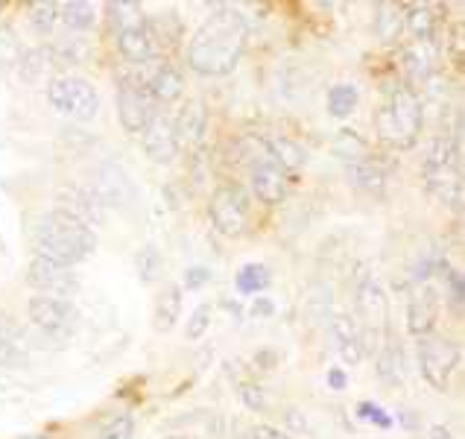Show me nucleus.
Returning <instances> with one entry per match:
<instances>
[{"label": "nucleus", "mask_w": 465, "mask_h": 439, "mask_svg": "<svg viewBox=\"0 0 465 439\" xmlns=\"http://www.w3.org/2000/svg\"><path fill=\"white\" fill-rule=\"evenodd\" d=\"M357 416L371 422V424H378L381 431H390L392 428V416L381 404H375V402H361V404H357Z\"/></svg>", "instance_id": "nucleus-40"}, {"label": "nucleus", "mask_w": 465, "mask_h": 439, "mask_svg": "<svg viewBox=\"0 0 465 439\" xmlns=\"http://www.w3.org/2000/svg\"><path fill=\"white\" fill-rule=\"evenodd\" d=\"M249 185L263 205H278L284 203L287 188H290V173L275 162V158H263L249 167Z\"/></svg>", "instance_id": "nucleus-14"}, {"label": "nucleus", "mask_w": 465, "mask_h": 439, "mask_svg": "<svg viewBox=\"0 0 465 439\" xmlns=\"http://www.w3.org/2000/svg\"><path fill=\"white\" fill-rule=\"evenodd\" d=\"M460 366V345L442 334H424L419 337V369L421 378L430 384L433 390H448L450 378Z\"/></svg>", "instance_id": "nucleus-9"}, {"label": "nucleus", "mask_w": 465, "mask_h": 439, "mask_svg": "<svg viewBox=\"0 0 465 439\" xmlns=\"http://www.w3.org/2000/svg\"><path fill=\"white\" fill-rule=\"evenodd\" d=\"M331 146H334V153L342 158L345 165H357V162H366L369 158V146L354 129H340Z\"/></svg>", "instance_id": "nucleus-29"}, {"label": "nucleus", "mask_w": 465, "mask_h": 439, "mask_svg": "<svg viewBox=\"0 0 465 439\" xmlns=\"http://www.w3.org/2000/svg\"><path fill=\"white\" fill-rule=\"evenodd\" d=\"M109 15L114 21V35H117V50L124 53V59L132 65H147L153 59V38L147 15L141 12L138 4H109Z\"/></svg>", "instance_id": "nucleus-6"}, {"label": "nucleus", "mask_w": 465, "mask_h": 439, "mask_svg": "<svg viewBox=\"0 0 465 439\" xmlns=\"http://www.w3.org/2000/svg\"><path fill=\"white\" fill-rule=\"evenodd\" d=\"M56 211H64L74 220L85 223L88 229L94 223L105 220V208L97 199V194L91 188H79V185H64V188L56 191Z\"/></svg>", "instance_id": "nucleus-16"}, {"label": "nucleus", "mask_w": 465, "mask_h": 439, "mask_svg": "<svg viewBox=\"0 0 465 439\" xmlns=\"http://www.w3.org/2000/svg\"><path fill=\"white\" fill-rule=\"evenodd\" d=\"M357 100H361V95H357V88L351 83L331 85V91H328V112L334 115V117H349L357 109Z\"/></svg>", "instance_id": "nucleus-33"}, {"label": "nucleus", "mask_w": 465, "mask_h": 439, "mask_svg": "<svg viewBox=\"0 0 465 439\" xmlns=\"http://www.w3.org/2000/svg\"><path fill=\"white\" fill-rule=\"evenodd\" d=\"M375 354H378V364H375L378 378L387 384V387H398V384L404 381V354H401V349H398L395 343H383Z\"/></svg>", "instance_id": "nucleus-27"}, {"label": "nucleus", "mask_w": 465, "mask_h": 439, "mask_svg": "<svg viewBox=\"0 0 465 439\" xmlns=\"http://www.w3.org/2000/svg\"><path fill=\"white\" fill-rule=\"evenodd\" d=\"M328 387L334 393H342L345 387H349V375H345L342 369H328Z\"/></svg>", "instance_id": "nucleus-44"}, {"label": "nucleus", "mask_w": 465, "mask_h": 439, "mask_svg": "<svg viewBox=\"0 0 465 439\" xmlns=\"http://www.w3.org/2000/svg\"><path fill=\"white\" fill-rule=\"evenodd\" d=\"M26 319L35 331H42L47 340H71L74 331L79 325V311L76 304L68 299H56V296H35L26 302Z\"/></svg>", "instance_id": "nucleus-8"}, {"label": "nucleus", "mask_w": 465, "mask_h": 439, "mask_svg": "<svg viewBox=\"0 0 465 439\" xmlns=\"http://www.w3.org/2000/svg\"><path fill=\"white\" fill-rule=\"evenodd\" d=\"M267 144H270L272 158H275V162L282 165L287 173L304 167V162H308V153H304V146L296 144L293 138H272V141H267Z\"/></svg>", "instance_id": "nucleus-31"}, {"label": "nucleus", "mask_w": 465, "mask_h": 439, "mask_svg": "<svg viewBox=\"0 0 465 439\" xmlns=\"http://www.w3.org/2000/svg\"><path fill=\"white\" fill-rule=\"evenodd\" d=\"M208 217L225 237H241L249 225V199L241 185H220L208 199Z\"/></svg>", "instance_id": "nucleus-10"}, {"label": "nucleus", "mask_w": 465, "mask_h": 439, "mask_svg": "<svg viewBox=\"0 0 465 439\" xmlns=\"http://www.w3.org/2000/svg\"><path fill=\"white\" fill-rule=\"evenodd\" d=\"M150 88V95L153 100L158 103H173V100H179L182 97V91H184V76L179 74V68H173L170 62H164L162 68H158L153 74V79L147 83Z\"/></svg>", "instance_id": "nucleus-25"}, {"label": "nucleus", "mask_w": 465, "mask_h": 439, "mask_svg": "<svg viewBox=\"0 0 465 439\" xmlns=\"http://www.w3.org/2000/svg\"><path fill=\"white\" fill-rule=\"evenodd\" d=\"M252 314L255 316H270V314H275V304L270 302V299H261V302H255V308H252Z\"/></svg>", "instance_id": "nucleus-46"}, {"label": "nucleus", "mask_w": 465, "mask_h": 439, "mask_svg": "<svg viewBox=\"0 0 465 439\" xmlns=\"http://www.w3.org/2000/svg\"><path fill=\"white\" fill-rule=\"evenodd\" d=\"M0 9H4V6H0Z\"/></svg>", "instance_id": "nucleus-48"}, {"label": "nucleus", "mask_w": 465, "mask_h": 439, "mask_svg": "<svg viewBox=\"0 0 465 439\" xmlns=\"http://www.w3.org/2000/svg\"><path fill=\"white\" fill-rule=\"evenodd\" d=\"M135 267H138V275L143 284H155L158 278L164 275V255L155 246H143L135 258Z\"/></svg>", "instance_id": "nucleus-34"}, {"label": "nucleus", "mask_w": 465, "mask_h": 439, "mask_svg": "<svg viewBox=\"0 0 465 439\" xmlns=\"http://www.w3.org/2000/svg\"><path fill=\"white\" fill-rule=\"evenodd\" d=\"M59 18L64 21L68 30L83 33V30H91V26H94L97 12H94V6H91V4H85V0H71V4L59 6Z\"/></svg>", "instance_id": "nucleus-32"}, {"label": "nucleus", "mask_w": 465, "mask_h": 439, "mask_svg": "<svg viewBox=\"0 0 465 439\" xmlns=\"http://www.w3.org/2000/svg\"><path fill=\"white\" fill-rule=\"evenodd\" d=\"M15 68H18V76L26 85H38V83H50V79H56L62 71V62H59L53 47H33V50L21 53Z\"/></svg>", "instance_id": "nucleus-18"}, {"label": "nucleus", "mask_w": 465, "mask_h": 439, "mask_svg": "<svg viewBox=\"0 0 465 439\" xmlns=\"http://www.w3.org/2000/svg\"><path fill=\"white\" fill-rule=\"evenodd\" d=\"M404 30V6L398 4H378L375 6V33L383 45H395Z\"/></svg>", "instance_id": "nucleus-26"}, {"label": "nucleus", "mask_w": 465, "mask_h": 439, "mask_svg": "<svg viewBox=\"0 0 465 439\" xmlns=\"http://www.w3.org/2000/svg\"><path fill=\"white\" fill-rule=\"evenodd\" d=\"M237 395H241L246 410H255V414H263V410H267V395H263V390L258 387V384L243 381L241 387H237Z\"/></svg>", "instance_id": "nucleus-39"}, {"label": "nucleus", "mask_w": 465, "mask_h": 439, "mask_svg": "<svg viewBox=\"0 0 465 439\" xmlns=\"http://www.w3.org/2000/svg\"><path fill=\"white\" fill-rule=\"evenodd\" d=\"M24 282L42 293V296H56V299H68V302L79 293V275L74 273V267H64V264H56L45 255L30 258Z\"/></svg>", "instance_id": "nucleus-11"}, {"label": "nucleus", "mask_w": 465, "mask_h": 439, "mask_svg": "<svg viewBox=\"0 0 465 439\" xmlns=\"http://www.w3.org/2000/svg\"><path fill=\"white\" fill-rule=\"evenodd\" d=\"M249 42V24L243 12L220 6L205 18L188 45V65L203 76H225L243 59Z\"/></svg>", "instance_id": "nucleus-1"}, {"label": "nucleus", "mask_w": 465, "mask_h": 439, "mask_svg": "<svg viewBox=\"0 0 465 439\" xmlns=\"http://www.w3.org/2000/svg\"><path fill=\"white\" fill-rule=\"evenodd\" d=\"M135 436V422L129 414H117L105 428L100 431V439H132Z\"/></svg>", "instance_id": "nucleus-38"}, {"label": "nucleus", "mask_w": 465, "mask_h": 439, "mask_svg": "<svg viewBox=\"0 0 465 439\" xmlns=\"http://www.w3.org/2000/svg\"><path fill=\"white\" fill-rule=\"evenodd\" d=\"M26 366V352L21 345V328L12 323V316L0 311V369Z\"/></svg>", "instance_id": "nucleus-22"}, {"label": "nucleus", "mask_w": 465, "mask_h": 439, "mask_svg": "<svg viewBox=\"0 0 465 439\" xmlns=\"http://www.w3.org/2000/svg\"><path fill=\"white\" fill-rule=\"evenodd\" d=\"M211 314H214V308H211V304H199V308L191 314L188 325H184V337H188V340L205 337V331L211 325Z\"/></svg>", "instance_id": "nucleus-37"}, {"label": "nucleus", "mask_w": 465, "mask_h": 439, "mask_svg": "<svg viewBox=\"0 0 465 439\" xmlns=\"http://www.w3.org/2000/svg\"><path fill=\"white\" fill-rule=\"evenodd\" d=\"M433 65H436L433 42H428V45L416 42L413 47L404 50V68H407L410 76L419 79V83H428V79L433 76Z\"/></svg>", "instance_id": "nucleus-28"}, {"label": "nucleus", "mask_w": 465, "mask_h": 439, "mask_svg": "<svg viewBox=\"0 0 465 439\" xmlns=\"http://www.w3.org/2000/svg\"><path fill=\"white\" fill-rule=\"evenodd\" d=\"M345 170H349V182L357 191H363L369 196H383V191H387V173L371 162V158L357 165H345Z\"/></svg>", "instance_id": "nucleus-24"}, {"label": "nucleus", "mask_w": 465, "mask_h": 439, "mask_svg": "<svg viewBox=\"0 0 465 439\" xmlns=\"http://www.w3.org/2000/svg\"><path fill=\"white\" fill-rule=\"evenodd\" d=\"M331 334H334V340H337V352L342 357V364H349V366L363 364V357H366L363 337H361V328H357L351 314L331 316Z\"/></svg>", "instance_id": "nucleus-19"}, {"label": "nucleus", "mask_w": 465, "mask_h": 439, "mask_svg": "<svg viewBox=\"0 0 465 439\" xmlns=\"http://www.w3.org/2000/svg\"><path fill=\"white\" fill-rule=\"evenodd\" d=\"M404 26L416 42L428 45L433 42L436 30H440V15L430 4H407L404 6Z\"/></svg>", "instance_id": "nucleus-23"}, {"label": "nucleus", "mask_w": 465, "mask_h": 439, "mask_svg": "<svg viewBox=\"0 0 465 439\" xmlns=\"http://www.w3.org/2000/svg\"><path fill=\"white\" fill-rule=\"evenodd\" d=\"M436 314H440V296L430 282H424L413 296H410L407 304V331L413 337H424L430 334L436 325Z\"/></svg>", "instance_id": "nucleus-17"}, {"label": "nucleus", "mask_w": 465, "mask_h": 439, "mask_svg": "<svg viewBox=\"0 0 465 439\" xmlns=\"http://www.w3.org/2000/svg\"><path fill=\"white\" fill-rule=\"evenodd\" d=\"M354 304L357 314H361V319H354V323L361 328L363 349L366 354H375L378 345L383 343L381 337H387V314H390L387 293H383V284L375 275L366 273L363 282L354 287Z\"/></svg>", "instance_id": "nucleus-5"}, {"label": "nucleus", "mask_w": 465, "mask_h": 439, "mask_svg": "<svg viewBox=\"0 0 465 439\" xmlns=\"http://www.w3.org/2000/svg\"><path fill=\"white\" fill-rule=\"evenodd\" d=\"M141 135H143V153H147L153 165H170L173 158L179 155L182 144H179L176 124H173L170 115H155Z\"/></svg>", "instance_id": "nucleus-15"}, {"label": "nucleus", "mask_w": 465, "mask_h": 439, "mask_svg": "<svg viewBox=\"0 0 465 439\" xmlns=\"http://www.w3.org/2000/svg\"><path fill=\"white\" fill-rule=\"evenodd\" d=\"M176 124V135L179 144H188V146H199L205 138V129H208V109L203 100H191L184 109L179 112V117H173Z\"/></svg>", "instance_id": "nucleus-20"}, {"label": "nucleus", "mask_w": 465, "mask_h": 439, "mask_svg": "<svg viewBox=\"0 0 465 439\" xmlns=\"http://www.w3.org/2000/svg\"><path fill=\"white\" fill-rule=\"evenodd\" d=\"M153 103L155 100L150 88L138 76H124V83L117 85V117H121V126L132 132V135H141L155 117Z\"/></svg>", "instance_id": "nucleus-12"}, {"label": "nucleus", "mask_w": 465, "mask_h": 439, "mask_svg": "<svg viewBox=\"0 0 465 439\" xmlns=\"http://www.w3.org/2000/svg\"><path fill=\"white\" fill-rule=\"evenodd\" d=\"M33 246H35V255H45L56 264H64V267H74V264L94 255L97 234L94 229H88L85 223H79L71 215H64V211L53 208L38 217L33 229Z\"/></svg>", "instance_id": "nucleus-2"}, {"label": "nucleus", "mask_w": 465, "mask_h": 439, "mask_svg": "<svg viewBox=\"0 0 465 439\" xmlns=\"http://www.w3.org/2000/svg\"><path fill=\"white\" fill-rule=\"evenodd\" d=\"M97 199L103 203V208H117V211H132L138 203V188L135 182L126 176L124 167L117 165H100L97 167V179L94 188Z\"/></svg>", "instance_id": "nucleus-13"}, {"label": "nucleus", "mask_w": 465, "mask_h": 439, "mask_svg": "<svg viewBox=\"0 0 465 439\" xmlns=\"http://www.w3.org/2000/svg\"><path fill=\"white\" fill-rule=\"evenodd\" d=\"M47 103L56 112L74 117V121H94L100 112V95L97 88L83 76L59 74L47 83Z\"/></svg>", "instance_id": "nucleus-7"}, {"label": "nucleus", "mask_w": 465, "mask_h": 439, "mask_svg": "<svg viewBox=\"0 0 465 439\" xmlns=\"http://www.w3.org/2000/svg\"><path fill=\"white\" fill-rule=\"evenodd\" d=\"M30 21L33 26L42 35H50L53 26L59 21V4H53V0H42V4H33L30 6Z\"/></svg>", "instance_id": "nucleus-35"}, {"label": "nucleus", "mask_w": 465, "mask_h": 439, "mask_svg": "<svg viewBox=\"0 0 465 439\" xmlns=\"http://www.w3.org/2000/svg\"><path fill=\"white\" fill-rule=\"evenodd\" d=\"M179 316H182V287H179V284H167V287L155 296L153 328L158 331V334H167V331L176 328Z\"/></svg>", "instance_id": "nucleus-21"}, {"label": "nucleus", "mask_w": 465, "mask_h": 439, "mask_svg": "<svg viewBox=\"0 0 465 439\" xmlns=\"http://www.w3.org/2000/svg\"><path fill=\"white\" fill-rule=\"evenodd\" d=\"M234 287L241 296H258L261 290L270 287V270L263 264H246V267L237 270Z\"/></svg>", "instance_id": "nucleus-30"}, {"label": "nucleus", "mask_w": 465, "mask_h": 439, "mask_svg": "<svg viewBox=\"0 0 465 439\" xmlns=\"http://www.w3.org/2000/svg\"><path fill=\"white\" fill-rule=\"evenodd\" d=\"M21 53H24V47L15 38V33H12L9 26H0V68H4V65L6 68L9 65H18Z\"/></svg>", "instance_id": "nucleus-36"}, {"label": "nucleus", "mask_w": 465, "mask_h": 439, "mask_svg": "<svg viewBox=\"0 0 465 439\" xmlns=\"http://www.w3.org/2000/svg\"><path fill=\"white\" fill-rule=\"evenodd\" d=\"M26 439H50V436H45V434H35V436H26Z\"/></svg>", "instance_id": "nucleus-47"}, {"label": "nucleus", "mask_w": 465, "mask_h": 439, "mask_svg": "<svg viewBox=\"0 0 465 439\" xmlns=\"http://www.w3.org/2000/svg\"><path fill=\"white\" fill-rule=\"evenodd\" d=\"M428 439H454V434H450L448 424H430Z\"/></svg>", "instance_id": "nucleus-45"}, {"label": "nucleus", "mask_w": 465, "mask_h": 439, "mask_svg": "<svg viewBox=\"0 0 465 439\" xmlns=\"http://www.w3.org/2000/svg\"><path fill=\"white\" fill-rule=\"evenodd\" d=\"M378 138L390 150H410L421 135V100L407 83H390L375 112Z\"/></svg>", "instance_id": "nucleus-3"}, {"label": "nucleus", "mask_w": 465, "mask_h": 439, "mask_svg": "<svg viewBox=\"0 0 465 439\" xmlns=\"http://www.w3.org/2000/svg\"><path fill=\"white\" fill-rule=\"evenodd\" d=\"M208 282H211V270L208 267H191L188 273H184V287H191V290L205 287Z\"/></svg>", "instance_id": "nucleus-42"}, {"label": "nucleus", "mask_w": 465, "mask_h": 439, "mask_svg": "<svg viewBox=\"0 0 465 439\" xmlns=\"http://www.w3.org/2000/svg\"><path fill=\"white\" fill-rule=\"evenodd\" d=\"M246 439H290V436L284 431L272 428V424H255V428L246 434Z\"/></svg>", "instance_id": "nucleus-43"}, {"label": "nucleus", "mask_w": 465, "mask_h": 439, "mask_svg": "<svg viewBox=\"0 0 465 439\" xmlns=\"http://www.w3.org/2000/svg\"><path fill=\"white\" fill-rule=\"evenodd\" d=\"M445 282H448V302L454 304V311L462 314V302H465V284H462V273L448 267L445 270Z\"/></svg>", "instance_id": "nucleus-41"}, {"label": "nucleus", "mask_w": 465, "mask_h": 439, "mask_svg": "<svg viewBox=\"0 0 465 439\" xmlns=\"http://www.w3.org/2000/svg\"><path fill=\"white\" fill-rule=\"evenodd\" d=\"M424 188H428L442 205L462 208V155H460V138L442 132L436 135L428 155H424Z\"/></svg>", "instance_id": "nucleus-4"}]
</instances>
